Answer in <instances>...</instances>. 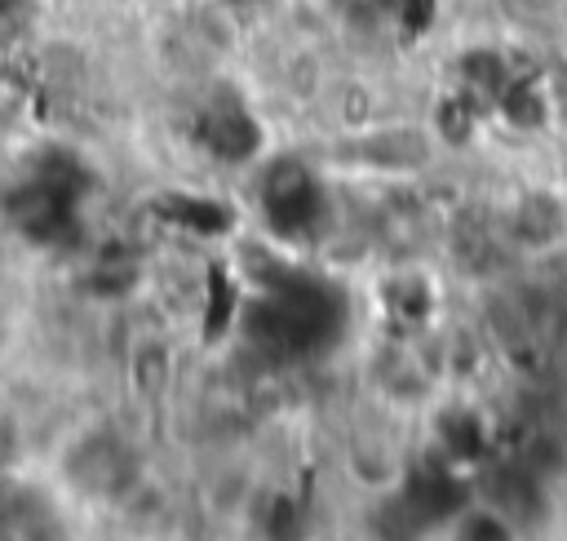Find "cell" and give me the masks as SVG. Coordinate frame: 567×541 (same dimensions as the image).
Segmentation results:
<instances>
[{"instance_id":"cell-1","label":"cell","mask_w":567,"mask_h":541,"mask_svg":"<svg viewBox=\"0 0 567 541\" xmlns=\"http://www.w3.org/2000/svg\"><path fill=\"white\" fill-rule=\"evenodd\" d=\"M346 155L372 173H416L434 155V133L430 124H377L350 133Z\"/></svg>"},{"instance_id":"cell-2","label":"cell","mask_w":567,"mask_h":541,"mask_svg":"<svg viewBox=\"0 0 567 541\" xmlns=\"http://www.w3.org/2000/svg\"><path fill=\"white\" fill-rule=\"evenodd\" d=\"M261 204L266 213L275 217L279 231H301L319 217L315 208V177L306 164L297 160H275L266 173H261Z\"/></svg>"},{"instance_id":"cell-3","label":"cell","mask_w":567,"mask_h":541,"mask_svg":"<svg viewBox=\"0 0 567 541\" xmlns=\"http://www.w3.org/2000/svg\"><path fill=\"white\" fill-rule=\"evenodd\" d=\"M514 239L532 253H554L567 244V195L558 186H536L514 204Z\"/></svg>"},{"instance_id":"cell-4","label":"cell","mask_w":567,"mask_h":541,"mask_svg":"<svg viewBox=\"0 0 567 541\" xmlns=\"http://www.w3.org/2000/svg\"><path fill=\"white\" fill-rule=\"evenodd\" d=\"M199 137H204V146H208L217 160L244 164V160H252L261 133H257V120H252L239 102H213V106L204 111V120H199Z\"/></svg>"},{"instance_id":"cell-5","label":"cell","mask_w":567,"mask_h":541,"mask_svg":"<svg viewBox=\"0 0 567 541\" xmlns=\"http://www.w3.org/2000/svg\"><path fill=\"white\" fill-rule=\"evenodd\" d=\"M492 115H496L505 129H514V133H540V129L549 124V93L540 89V80L514 75V80L505 84V93L496 98Z\"/></svg>"},{"instance_id":"cell-6","label":"cell","mask_w":567,"mask_h":541,"mask_svg":"<svg viewBox=\"0 0 567 541\" xmlns=\"http://www.w3.org/2000/svg\"><path fill=\"white\" fill-rule=\"evenodd\" d=\"M124 368H128V390H133L142 404L164 399L168 386H173V350H168L159 337H142V341L128 350Z\"/></svg>"},{"instance_id":"cell-7","label":"cell","mask_w":567,"mask_h":541,"mask_svg":"<svg viewBox=\"0 0 567 541\" xmlns=\"http://www.w3.org/2000/svg\"><path fill=\"white\" fill-rule=\"evenodd\" d=\"M509 80H514V75L505 71L501 53H492V49H474V53H465V58L456 62V89L470 93L487 115H492V106H496V98L505 93Z\"/></svg>"},{"instance_id":"cell-8","label":"cell","mask_w":567,"mask_h":541,"mask_svg":"<svg viewBox=\"0 0 567 541\" xmlns=\"http://www.w3.org/2000/svg\"><path fill=\"white\" fill-rule=\"evenodd\" d=\"M155 217L177 226V231H190V235H230L235 231V213L217 200H195V195H182V200H164L155 204Z\"/></svg>"},{"instance_id":"cell-9","label":"cell","mask_w":567,"mask_h":541,"mask_svg":"<svg viewBox=\"0 0 567 541\" xmlns=\"http://www.w3.org/2000/svg\"><path fill=\"white\" fill-rule=\"evenodd\" d=\"M483 115H487V111H483L470 93L452 89V93L434 98V106H430V133H434V142L465 146V142L478 133V120H483Z\"/></svg>"},{"instance_id":"cell-10","label":"cell","mask_w":567,"mask_h":541,"mask_svg":"<svg viewBox=\"0 0 567 541\" xmlns=\"http://www.w3.org/2000/svg\"><path fill=\"white\" fill-rule=\"evenodd\" d=\"M350 474L372 488V492H385L399 483V457L385 439H354L350 443Z\"/></svg>"},{"instance_id":"cell-11","label":"cell","mask_w":567,"mask_h":541,"mask_svg":"<svg viewBox=\"0 0 567 541\" xmlns=\"http://www.w3.org/2000/svg\"><path fill=\"white\" fill-rule=\"evenodd\" d=\"M452 537H465V541H505L514 537V514L501 510V506H487V501H470L461 506L452 519H447Z\"/></svg>"},{"instance_id":"cell-12","label":"cell","mask_w":567,"mask_h":541,"mask_svg":"<svg viewBox=\"0 0 567 541\" xmlns=\"http://www.w3.org/2000/svg\"><path fill=\"white\" fill-rule=\"evenodd\" d=\"M439 439H443V448L452 457H478L483 443H487V435H483V426H478L474 412H447L439 421Z\"/></svg>"},{"instance_id":"cell-13","label":"cell","mask_w":567,"mask_h":541,"mask_svg":"<svg viewBox=\"0 0 567 541\" xmlns=\"http://www.w3.org/2000/svg\"><path fill=\"white\" fill-rule=\"evenodd\" d=\"M390 310L403 315V319H425L430 315V284L421 275H399L390 279Z\"/></svg>"},{"instance_id":"cell-14","label":"cell","mask_w":567,"mask_h":541,"mask_svg":"<svg viewBox=\"0 0 567 541\" xmlns=\"http://www.w3.org/2000/svg\"><path fill=\"white\" fill-rule=\"evenodd\" d=\"M430 18H434V0H399V22H403L408 31L430 27Z\"/></svg>"},{"instance_id":"cell-15","label":"cell","mask_w":567,"mask_h":541,"mask_svg":"<svg viewBox=\"0 0 567 541\" xmlns=\"http://www.w3.org/2000/svg\"><path fill=\"white\" fill-rule=\"evenodd\" d=\"M532 4H540V9H563L567 0H532Z\"/></svg>"}]
</instances>
